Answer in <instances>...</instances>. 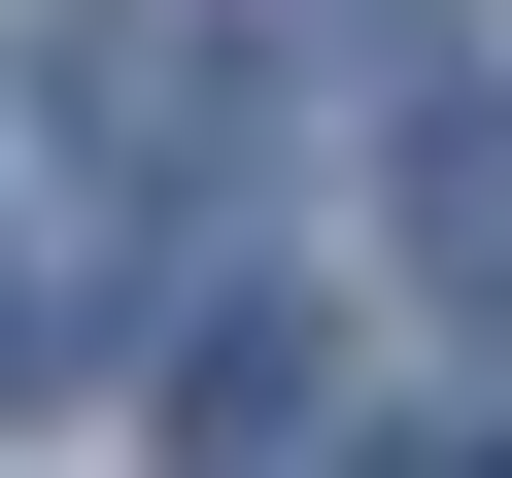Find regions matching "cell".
Listing matches in <instances>:
<instances>
[{
    "label": "cell",
    "mask_w": 512,
    "mask_h": 478,
    "mask_svg": "<svg viewBox=\"0 0 512 478\" xmlns=\"http://www.w3.org/2000/svg\"><path fill=\"white\" fill-rule=\"evenodd\" d=\"M171 478H342V342L308 308H171Z\"/></svg>",
    "instance_id": "2"
},
{
    "label": "cell",
    "mask_w": 512,
    "mask_h": 478,
    "mask_svg": "<svg viewBox=\"0 0 512 478\" xmlns=\"http://www.w3.org/2000/svg\"><path fill=\"white\" fill-rule=\"evenodd\" d=\"M376 239H410L444 308H512V69H444V103H410V171H376Z\"/></svg>",
    "instance_id": "3"
},
{
    "label": "cell",
    "mask_w": 512,
    "mask_h": 478,
    "mask_svg": "<svg viewBox=\"0 0 512 478\" xmlns=\"http://www.w3.org/2000/svg\"><path fill=\"white\" fill-rule=\"evenodd\" d=\"M35 137H69V205H205L239 35H205V0H69V35H35Z\"/></svg>",
    "instance_id": "1"
},
{
    "label": "cell",
    "mask_w": 512,
    "mask_h": 478,
    "mask_svg": "<svg viewBox=\"0 0 512 478\" xmlns=\"http://www.w3.org/2000/svg\"><path fill=\"white\" fill-rule=\"evenodd\" d=\"M69 342H103V274H69V205H0V410H35Z\"/></svg>",
    "instance_id": "4"
}]
</instances>
